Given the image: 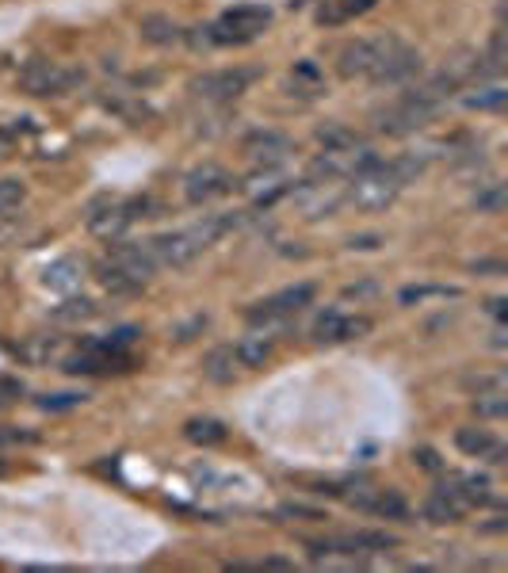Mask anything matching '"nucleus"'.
<instances>
[{
    "instance_id": "obj_1",
    "label": "nucleus",
    "mask_w": 508,
    "mask_h": 573,
    "mask_svg": "<svg viewBox=\"0 0 508 573\" xmlns=\"http://www.w3.org/2000/svg\"><path fill=\"white\" fill-rule=\"evenodd\" d=\"M440 107L436 100H428L421 88H409L402 92L398 100H390V104H382L371 111V123L379 134H390V138H405V134H417L424 130L436 115H440Z\"/></svg>"
},
{
    "instance_id": "obj_2",
    "label": "nucleus",
    "mask_w": 508,
    "mask_h": 573,
    "mask_svg": "<svg viewBox=\"0 0 508 573\" xmlns=\"http://www.w3.org/2000/svg\"><path fill=\"white\" fill-rule=\"evenodd\" d=\"M272 23L268 4H233L214 23L203 27V46H245L256 43Z\"/></svg>"
},
{
    "instance_id": "obj_3",
    "label": "nucleus",
    "mask_w": 508,
    "mask_h": 573,
    "mask_svg": "<svg viewBox=\"0 0 508 573\" xmlns=\"http://www.w3.org/2000/svg\"><path fill=\"white\" fill-rule=\"evenodd\" d=\"M314 295H318V287H314V283H295V287H283V291H276V295L253 302V306L245 310V321H249L253 329H260V333L283 329L287 321L295 318L298 310H306V306L314 302Z\"/></svg>"
},
{
    "instance_id": "obj_4",
    "label": "nucleus",
    "mask_w": 508,
    "mask_h": 573,
    "mask_svg": "<svg viewBox=\"0 0 508 573\" xmlns=\"http://www.w3.org/2000/svg\"><path fill=\"white\" fill-rule=\"evenodd\" d=\"M260 81V69L253 65H230V69H211V73H199L188 81V92L203 104H230L237 96H245L249 88Z\"/></svg>"
},
{
    "instance_id": "obj_5",
    "label": "nucleus",
    "mask_w": 508,
    "mask_h": 573,
    "mask_svg": "<svg viewBox=\"0 0 508 573\" xmlns=\"http://www.w3.org/2000/svg\"><path fill=\"white\" fill-rule=\"evenodd\" d=\"M88 81V73L81 65L50 62V58H35L20 69V88L27 96H65L73 88H81Z\"/></svg>"
},
{
    "instance_id": "obj_6",
    "label": "nucleus",
    "mask_w": 508,
    "mask_h": 573,
    "mask_svg": "<svg viewBox=\"0 0 508 573\" xmlns=\"http://www.w3.org/2000/svg\"><path fill=\"white\" fill-rule=\"evenodd\" d=\"M402 188L405 184L398 180V172L390 169V161H379V165H371L360 176H352V188H348L344 199L352 207H360V211H382V207H390L398 199Z\"/></svg>"
},
{
    "instance_id": "obj_7",
    "label": "nucleus",
    "mask_w": 508,
    "mask_h": 573,
    "mask_svg": "<svg viewBox=\"0 0 508 573\" xmlns=\"http://www.w3.org/2000/svg\"><path fill=\"white\" fill-rule=\"evenodd\" d=\"M398 547V539L390 531H344V535H325V539H306L310 558H333V554H375Z\"/></svg>"
},
{
    "instance_id": "obj_8",
    "label": "nucleus",
    "mask_w": 508,
    "mask_h": 573,
    "mask_svg": "<svg viewBox=\"0 0 508 573\" xmlns=\"http://www.w3.org/2000/svg\"><path fill=\"white\" fill-rule=\"evenodd\" d=\"M146 211H153V203H149V199H111V203H104V207H92L85 222L96 237H104V241H119V237L127 234L138 218H146Z\"/></svg>"
},
{
    "instance_id": "obj_9",
    "label": "nucleus",
    "mask_w": 508,
    "mask_h": 573,
    "mask_svg": "<svg viewBox=\"0 0 508 573\" xmlns=\"http://www.w3.org/2000/svg\"><path fill=\"white\" fill-rule=\"evenodd\" d=\"M134 367V356L127 348H111L107 340H88L77 356L65 360V375H119V371H130Z\"/></svg>"
},
{
    "instance_id": "obj_10",
    "label": "nucleus",
    "mask_w": 508,
    "mask_h": 573,
    "mask_svg": "<svg viewBox=\"0 0 508 573\" xmlns=\"http://www.w3.org/2000/svg\"><path fill=\"white\" fill-rule=\"evenodd\" d=\"M398 35H379V39H348L337 50V73L340 77H371L375 65L386 58V50L394 46Z\"/></svg>"
},
{
    "instance_id": "obj_11",
    "label": "nucleus",
    "mask_w": 508,
    "mask_h": 573,
    "mask_svg": "<svg viewBox=\"0 0 508 573\" xmlns=\"http://www.w3.org/2000/svg\"><path fill=\"white\" fill-rule=\"evenodd\" d=\"M424 69V58L417 46H409L405 39H394V46L386 50V58L375 65V73L367 77L371 85L379 88H394V85H409L417 73Z\"/></svg>"
},
{
    "instance_id": "obj_12",
    "label": "nucleus",
    "mask_w": 508,
    "mask_h": 573,
    "mask_svg": "<svg viewBox=\"0 0 508 573\" xmlns=\"http://www.w3.org/2000/svg\"><path fill=\"white\" fill-rule=\"evenodd\" d=\"M233 184H237V180H233L222 165L203 161V165H195V169L184 176V195H188V203H195V207H207L214 199H226L233 191Z\"/></svg>"
},
{
    "instance_id": "obj_13",
    "label": "nucleus",
    "mask_w": 508,
    "mask_h": 573,
    "mask_svg": "<svg viewBox=\"0 0 508 573\" xmlns=\"http://www.w3.org/2000/svg\"><path fill=\"white\" fill-rule=\"evenodd\" d=\"M241 188L249 191V199H253V207H276L283 195H291L298 188L295 180L283 172V165H256L245 180H241Z\"/></svg>"
},
{
    "instance_id": "obj_14",
    "label": "nucleus",
    "mask_w": 508,
    "mask_h": 573,
    "mask_svg": "<svg viewBox=\"0 0 508 573\" xmlns=\"http://www.w3.org/2000/svg\"><path fill=\"white\" fill-rule=\"evenodd\" d=\"M149 256L157 268H188L195 256L203 253V245L195 241V234L188 230H172V234H157L146 241Z\"/></svg>"
},
{
    "instance_id": "obj_15",
    "label": "nucleus",
    "mask_w": 508,
    "mask_h": 573,
    "mask_svg": "<svg viewBox=\"0 0 508 573\" xmlns=\"http://www.w3.org/2000/svg\"><path fill=\"white\" fill-rule=\"evenodd\" d=\"M298 199V211L306 222H318V218H329L337 214V207L344 203V191H340V180H306L302 188L291 191Z\"/></svg>"
},
{
    "instance_id": "obj_16",
    "label": "nucleus",
    "mask_w": 508,
    "mask_h": 573,
    "mask_svg": "<svg viewBox=\"0 0 508 573\" xmlns=\"http://www.w3.org/2000/svg\"><path fill=\"white\" fill-rule=\"evenodd\" d=\"M314 340L318 344H348V340H360L371 333V318L363 314H344V310H325L318 321H314Z\"/></svg>"
},
{
    "instance_id": "obj_17",
    "label": "nucleus",
    "mask_w": 508,
    "mask_h": 573,
    "mask_svg": "<svg viewBox=\"0 0 508 573\" xmlns=\"http://www.w3.org/2000/svg\"><path fill=\"white\" fill-rule=\"evenodd\" d=\"M241 149L253 157L256 165H283L295 153V142H291V134H283L276 127H256L241 138Z\"/></svg>"
},
{
    "instance_id": "obj_18",
    "label": "nucleus",
    "mask_w": 508,
    "mask_h": 573,
    "mask_svg": "<svg viewBox=\"0 0 508 573\" xmlns=\"http://www.w3.org/2000/svg\"><path fill=\"white\" fill-rule=\"evenodd\" d=\"M348 505L360 512H371L379 520H398V524H409V501H405L398 489H360L348 497Z\"/></svg>"
},
{
    "instance_id": "obj_19",
    "label": "nucleus",
    "mask_w": 508,
    "mask_h": 573,
    "mask_svg": "<svg viewBox=\"0 0 508 573\" xmlns=\"http://www.w3.org/2000/svg\"><path fill=\"white\" fill-rule=\"evenodd\" d=\"M107 260L111 264H119V268H127L134 279H142L149 283V276L157 272V264H153V256H149L146 241H111V249H107Z\"/></svg>"
},
{
    "instance_id": "obj_20",
    "label": "nucleus",
    "mask_w": 508,
    "mask_h": 573,
    "mask_svg": "<svg viewBox=\"0 0 508 573\" xmlns=\"http://www.w3.org/2000/svg\"><path fill=\"white\" fill-rule=\"evenodd\" d=\"M455 447L470 455V459H486V463H505V444L489 432V428H459L455 432Z\"/></svg>"
},
{
    "instance_id": "obj_21",
    "label": "nucleus",
    "mask_w": 508,
    "mask_h": 573,
    "mask_svg": "<svg viewBox=\"0 0 508 573\" xmlns=\"http://www.w3.org/2000/svg\"><path fill=\"white\" fill-rule=\"evenodd\" d=\"M440 489H447L463 509L493 501V486H489V478H482V474H447V482Z\"/></svg>"
},
{
    "instance_id": "obj_22",
    "label": "nucleus",
    "mask_w": 508,
    "mask_h": 573,
    "mask_svg": "<svg viewBox=\"0 0 508 573\" xmlns=\"http://www.w3.org/2000/svg\"><path fill=\"white\" fill-rule=\"evenodd\" d=\"M96 279H100V287H104L107 295H115V298H130V295H138L146 283L142 279H134L127 272V268H119V264H111V260H100L96 264Z\"/></svg>"
},
{
    "instance_id": "obj_23",
    "label": "nucleus",
    "mask_w": 508,
    "mask_h": 573,
    "mask_svg": "<svg viewBox=\"0 0 508 573\" xmlns=\"http://www.w3.org/2000/svg\"><path fill=\"white\" fill-rule=\"evenodd\" d=\"M237 375H241V363H237L233 344H222V348H214V352L203 356V379L218 382V386H230Z\"/></svg>"
},
{
    "instance_id": "obj_24",
    "label": "nucleus",
    "mask_w": 508,
    "mask_h": 573,
    "mask_svg": "<svg viewBox=\"0 0 508 573\" xmlns=\"http://www.w3.org/2000/svg\"><path fill=\"white\" fill-rule=\"evenodd\" d=\"M375 4L379 0H325L318 8V23L321 27H344V23H352L363 12H371Z\"/></svg>"
},
{
    "instance_id": "obj_25",
    "label": "nucleus",
    "mask_w": 508,
    "mask_h": 573,
    "mask_svg": "<svg viewBox=\"0 0 508 573\" xmlns=\"http://www.w3.org/2000/svg\"><path fill=\"white\" fill-rule=\"evenodd\" d=\"M138 35H142V43L149 46H172L184 39V27L172 20V16H142V23H138Z\"/></svg>"
},
{
    "instance_id": "obj_26",
    "label": "nucleus",
    "mask_w": 508,
    "mask_h": 573,
    "mask_svg": "<svg viewBox=\"0 0 508 573\" xmlns=\"http://www.w3.org/2000/svg\"><path fill=\"white\" fill-rule=\"evenodd\" d=\"M463 505L447 493V489H436V493H428V501L421 505V516L428 524H459L463 520Z\"/></svg>"
},
{
    "instance_id": "obj_27",
    "label": "nucleus",
    "mask_w": 508,
    "mask_h": 573,
    "mask_svg": "<svg viewBox=\"0 0 508 573\" xmlns=\"http://www.w3.org/2000/svg\"><path fill=\"white\" fill-rule=\"evenodd\" d=\"M233 352H237L241 371H256V367H264V363L272 360V337L268 333H253V337L237 340Z\"/></svg>"
},
{
    "instance_id": "obj_28",
    "label": "nucleus",
    "mask_w": 508,
    "mask_h": 573,
    "mask_svg": "<svg viewBox=\"0 0 508 573\" xmlns=\"http://www.w3.org/2000/svg\"><path fill=\"white\" fill-rule=\"evenodd\" d=\"M287 92L291 96H302V100H314L325 92V77H321V69L314 62H298L291 69V77H287Z\"/></svg>"
},
{
    "instance_id": "obj_29",
    "label": "nucleus",
    "mask_w": 508,
    "mask_h": 573,
    "mask_svg": "<svg viewBox=\"0 0 508 573\" xmlns=\"http://www.w3.org/2000/svg\"><path fill=\"white\" fill-rule=\"evenodd\" d=\"M184 436L199 447H218V444H226L230 432H226L222 421H214V417H191L188 425H184Z\"/></svg>"
},
{
    "instance_id": "obj_30",
    "label": "nucleus",
    "mask_w": 508,
    "mask_h": 573,
    "mask_svg": "<svg viewBox=\"0 0 508 573\" xmlns=\"http://www.w3.org/2000/svg\"><path fill=\"white\" fill-rule=\"evenodd\" d=\"M314 142H318L325 153H333V149L360 146V134H356V130H348L344 123H321V127L314 130Z\"/></svg>"
},
{
    "instance_id": "obj_31",
    "label": "nucleus",
    "mask_w": 508,
    "mask_h": 573,
    "mask_svg": "<svg viewBox=\"0 0 508 573\" xmlns=\"http://www.w3.org/2000/svg\"><path fill=\"white\" fill-rule=\"evenodd\" d=\"M58 348H62V340L39 333V337H27V340H23L20 360H23V363H35V367H43V363H50L54 356H58Z\"/></svg>"
},
{
    "instance_id": "obj_32",
    "label": "nucleus",
    "mask_w": 508,
    "mask_h": 573,
    "mask_svg": "<svg viewBox=\"0 0 508 573\" xmlns=\"http://www.w3.org/2000/svg\"><path fill=\"white\" fill-rule=\"evenodd\" d=\"M100 314V306L92 302V298H65L62 306H54L50 310V318L54 321H65V325H77V321H88Z\"/></svg>"
},
{
    "instance_id": "obj_33",
    "label": "nucleus",
    "mask_w": 508,
    "mask_h": 573,
    "mask_svg": "<svg viewBox=\"0 0 508 573\" xmlns=\"http://www.w3.org/2000/svg\"><path fill=\"white\" fill-rule=\"evenodd\" d=\"M428 298H459V287H444V283H413V287H402V291H398V302H402V306L428 302Z\"/></svg>"
},
{
    "instance_id": "obj_34",
    "label": "nucleus",
    "mask_w": 508,
    "mask_h": 573,
    "mask_svg": "<svg viewBox=\"0 0 508 573\" xmlns=\"http://www.w3.org/2000/svg\"><path fill=\"white\" fill-rule=\"evenodd\" d=\"M463 104L470 107V111H501V107L508 104V92H505V85H497V81H493V85L463 96Z\"/></svg>"
},
{
    "instance_id": "obj_35",
    "label": "nucleus",
    "mask_w": 508,
    "mask_h": 573,
    "mask_svg": "<svg viewBox=\"0 0 508 573\" xmlns=\"http://www.w3.org/2000/svg\"><path fill=\"white\" fill-rule=\"evenodd\" d=\"M27 203V184L16 176H4L0 180V218H12Z\"/></svg>"
},
{
    "instance_id": "obj_36",
    "label": "nucleus",
    "mask_w": 508,
    "mask_h": 573,
    "mask_svg": "<svg viewBox=\"0 0 508 573\" xmlns=\"http://www.w3.org/2000/svg\"><path fill=\"white\" fill-rule=\"evenodd\" d=\"M46 287H54V291H69V287H77L81 283V268L73 264V260H58V264H50L43 276Z\"/></svg>"
},
{
    "instance_id": "obj_37",
    "label": "nucleus",
    "mask_w": 508,
    "mask_h": 573,
    "mask_svg": "<svg viewBox=\"0 0 508 573\" xmlns=\"http://www.w3.org/2000/svg\"><path fill=\"white\" fill-rule=\"evenodd\" d=\"M505 184H486V188L474 195V207L482 214H501L505 211Z\"/></svg>"
},
{
    "instance_id": "obj_38",
    "label": "nucleus",
    "mask_w": 508,
    "mask_h": 573,
    "mask_svg": "<svg viewBox=\"0 0 508 573\" xmlns=\"http://www.w3.org/2000/svg\"><path fill=\"white\" fill-rule=\"evenodd\" d=\"M115 115H123L127 123H142V119H149V107L146 104H138V100H130V96H107L104 100Z\"/></svg>"
},
{
    "instance_id": "obj_39",
    "label": "nucleus",
    "mask_w": 508,
    "mask_h": 573,
    "mask_svg": "<svg viewBox=\"0 0 508 573\" xmlns=\"http://www.w3.org/2000/svg\"><path fill=\"white\" fill-rule=\"evenodd\" d=\"M466 390H474V394H505V375H501V371L466 375Z\"/></svg>"
},
{
    "instance_id": "obj_40",
    "label": "nucleus",
    "mask_w": 508,
    "mask_h": 573,
    "mask_svg": "<svg viewBox=\"0 0 508 573\" xmlns=\"http://www.w3.org/2000/svg\"><path fill=\"white\" fill-rule=\"evenodd\" d=\"M474 413L486 417V421H501L508 413L505 394H478V398H474Z\"/></svg>"
},
{
    "instance_id": "obj_41",
    "label": "nucleus",
    "mask_w": 508,
    "mask_h": 573,
    "mask_svg": "<svg viewBox=\"0 0 508 573\" xmlns=\"http://www.w3.org/2000/svg\"><path fill=\"white\" fill-rule=\"evenodd\" d=\"M85 402V394H77V390H62V394H43L39 398V409L46 413H62V409H73V405Z\"/></svg>"
},
{
    "instance_id": "obj_42",
    "label": "nucleus",
    "mask_w": 508,
    "mask_h": 573,
    "mask_svg": "<svg viewBox=\"0 0 508 573\" xmlns=\"http://www.w3.org/2000/svg\"><path fill=\"white\" fill-rule=\"evenodd\" d=\"M379 295V283H371V279H360V283H348L344 291H340V298L344 302H367V298Z\"/></svg>"
},
{
    "instance_id": "obj_43",
    "label": "nucleus",
    "mask_w": 508,
    "mask_h": 573,
    "mask_svg": "<svg viewBox=\"0 0 508 573\" xmlns=\"http://www.w3.org/2000/svg\"><path fill=\"white\" fill-rule=\"evenodd\" d=\"M207 325H211V321H207V314H195V318H191V321H184V325H176V333H172V340H176V344H188V340L199 337V333H203Z\"/></svg>"
},
{
    "instance_id": "obj_44",
    "label": "nucleus",
    "mask_w": 508,
    "mask_h": 573,
    "mask_svg": "<svg viewBox=\"0 0 508 573\" xmlns=\"http://www.w3.org/2000/svg\"><path fill=\"white\" fill-rule=\"evenodd\" d=\"M413 463L424 470H432V474H444V463H440V455H436L432 447H417V451H413Z\"/></svg>"
},
{
    "instance_id": "obj_45",
    "label": "nucleus",
    "mask_w": 508,
    "mask_h": 573,
    "mask_svg": "<svg viewBox=\"0 0 508 573\" xmlns=\"http://www.w3.org/2000/svg\"><path fill=\"white\" fill-rule=\"evenodd\" d=\"M8 444H35V432H20V428L0 425V447H8Z\"/></svg>"
},
{
    "instance_id": "obj_46",
    "label": "nucleus",
    "mask_w": 508,
    "mask_h": 573,
    "mask_svg": "<svg viewBox=\"0 0 508 573\" xmlns=\"http://www.w3.org/2000/svg\"><path fill=\"white\" fill-rule=\"evenodd\" d=\"M233 570H291L287 558H264V562H237Z\"/></svg>"
},
{
    "instance_id": "obj_47",
    "label": "nucleus",
    "mask_w": 508,
    "mask_h": 573,
    "mask_svg": "<svg viewBox=\"0 0 508 573\" xmlns=\"http://www.w3.org/2000/svg\"><path fill=\"white\" fill-rule=\"evenodd\" d=\"M35 119H12V127H0V138H23V134H35Z\"/></svg>"
},
{
    "instance_id": "obj_48",
    "label": "nucleus",
    "mask_w": 508,
    "mask_h": 573,
    "mask_svg": "<svg viewBox=\"0 0 508 573\" xmlns=\"http://www.w3.org/2000/svg\"><path fill=\"white\" fill-rule=\"evenodd\" d=\"M279 516H295V520H325L321 509H306V505H283Z\"/></svg>"
},
{
    "instance_id": "obj_49",
    "label": "nucleus",
    "mask_w": 508,
    "mask_h": 573,
    "mask_svg": "<svg viewBox=\"0 0 508 573\" xmlns=\"http://www.w3.org/2000/svg\"><path fill=\"white\" fill-rule=\"evenodd\" d=\"M382 237L379 234H363V237H352L348 241V249H360V253H371V249H379Z\"/></svg>"
},
{
    "instance_id": "obj_50",
    "label": "nucleus",
    "mask_w": 508,
    "mask_h": 573,
    "mask_svg": "<svg viewBox=\"0 0 508 573\" xmlns=\"http://www.w3.org/2000/svg\"><path fill=\"white\" fill-rule=\"evenodd\" d=\"M470 268H474V272H493V276H501V272H505V264H501V260H474Z\"/></svg>"
},
{
    "instance_id": "obj_51",
    "label": "nucleus",
    "mask_w": 508,
    "mask_h": 573,
    "mask_svg": "<svg viewBox=\"0 0 508 573\" xmlns=\"http://www.w3.org/2000/svg\"><path fill=\"white\" fill-rule=\"evenodd\" d=\"M486 306H489V314H493L497 321H505V318H508V302H505V298H489Z\"/></svg>"
}]
</instances>
